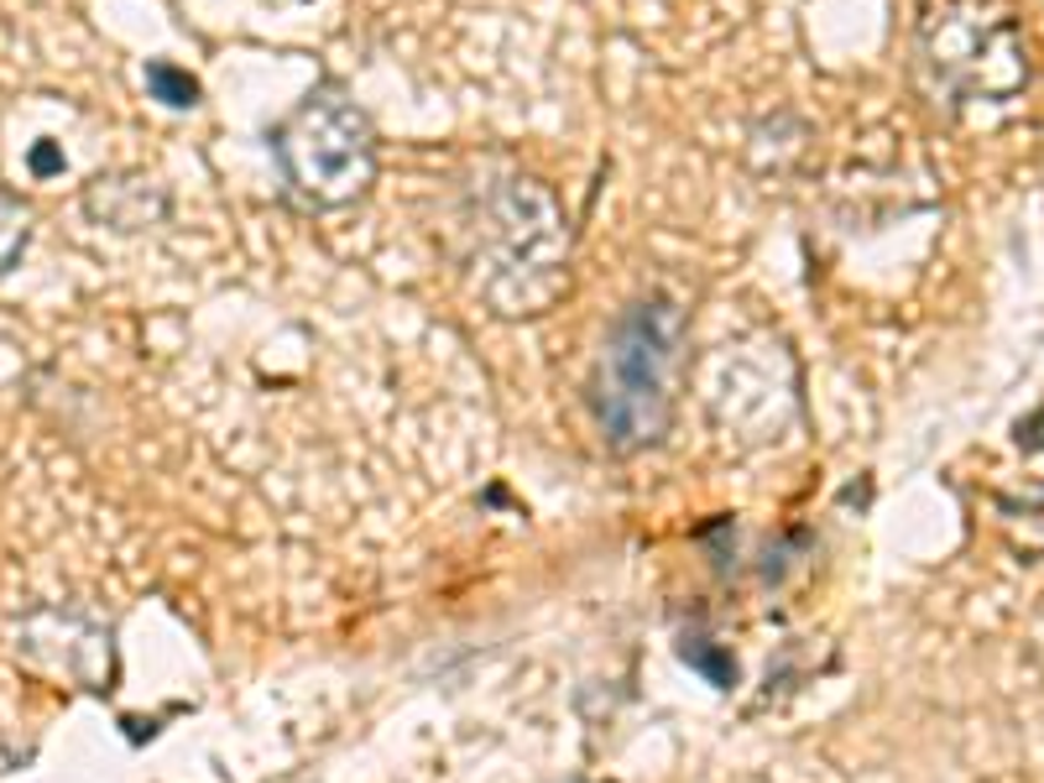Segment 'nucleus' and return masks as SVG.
<instances>
[{"label":"nucleus","mask_w":1044,"mask_h":783,"mask_svg":"<svg viewBox=\"0 0 1044 783\" xmlns=\"http://www.w3.org/2000/svg\"><path fill=\"white\" fill-rule=\"evenodd\" d=\"M454 251L481 304L501 319H538L570 293V220L527 173H486L465 189Z\"/></svg>","instance_id":"nucleus-1"},{"label":"nucleus","mask_w":1044,"mask_h":783,"mask_svg":"<svg viewBox=\"0 0 1044 783\" xmlns=\"http://www.w3.org/2000/svg\"><path fill=\"white\" fill-rule=\"evenodd\" d=\"M685 309L668 293H648L617 313L591 381L595 428L612 454L653 450L674 424V387L685 371Z\"/></svg>","instance_id":"nucleus-2"},{"label":"nucleus","mask_w":1044,"mask_h":783,"mask_svg":"<svg viewBox=\"0 0 1044 783\" xmlns=\"http://www.w3.org/2000/svg\"><path fill=\"white\" fill-rule=\"evenodd\" d=\"M920 63L961 116H1003L1029 90V43L1008 0H925Z\"/></svg>","instance_id":"nucleus-3"},{"label":"nucleus","mask_w":1044,"mask_h":783,"mask_svg":"<svg viewBox=\"0 0 1044 783\" xmlns=\"http://www.w3.org/2000/svg\"><path fill=\"white\" fill-rule=\"evenodd\" d=\"M272 152L283 167V183L313 210H345L377 183L371 116L340 84H313L272 126Z\"/></svg>","instance_id":"nucleus-4"},{"label":"nucleus","mask_w":1044,"mask_h":783,"mask_svg":"<svg viewBox=\"0 0 1044 783\" xmlns=\"http://www.w3.org/2000/svg\"><path fill=\"white\" fill-rule=\"evenodd\" d=\"M700 398L726 439L773 444L799 413V377L773 334H742L705 360Z\"/></svg>","instance_id":"nucleus-5"},{"label":"nucleus","mask_w":1044,"mask_h":783,"mask_svg":"<svg viewBox=\"0 0 1044 783\" xmlns=\"http://www.w3.org/2000/svg\"><path fill=\"white\" fill-rule=\"evenodd\" d=\"M163 210L167 204L152 189V178H95V189H90V214L116 230H146Z\"/></svg>","instance_id":"nucleus-6"},{"label":"nucleus","mask_w":1044,"mask_h":783,"mask_svg":"<svg viewBox=\"0 0 1044 783\" xmlns=\"http://www.w3.org/2000/svg\"><path fill=\"white\" fill-rule=\"evenodd\" d=\"M997 522H1003L1008 544L1019 554L1044 559V481L1040 486H1023V491H1003L997 497Z\"/></svg>","instance_id":"nucleus-7"},{"label":"nucleus","mask_w":1044,"mask_h":783,"mask_svg":"<svg viewBox=\"0 0 1044 783\" xmlns=\"http://www.w3.org/2000/svg\"><path fill=\"white\" fill-rule=\"evenodd\" d=\"M26 240H32V214H26V204L11 189H0V283L26 257Z\"/></svg>","instance_id":"nucleus-8"},{"label":"nucleus","mask_w":1044,"mask_h":783,"mask_svg":"<svg viewBox=\"0 0 1044 783\" xmlns=\"http://www.w3.org/2000/svg\"><path fill=\"white\" fill-rule=\"evenodd\" d=\"M146 90H152V99H163L167 110H193L199 105V79H193L189 69H178V63H146Z\"/></svg>","instance_id":"nucleus-9"},{"label":"nucleus","mask_w":1044,"mask_h":783,"mask_svg":"<svg viewBox=\"0 0 1044 783\" xmlns=\"http://www.w3.org/2000/svg\"><path fill=\"white\" fill-rule=\"evenodd\" d=\"M679 653H685V664L700 668V674H705L715 689H732V685H736V664L726 659V653H715L711 638H685V648H679Z\"/></svg>","instance_id":"nucleus-10"},{"label":"nucleus","mask_w":1044,"mask_h":783,"mask_svg":"<svg viewBox=\"0 0 1044 783\" xmlns=\"http://www.w3.org/2000/svg\"><path fill=\"white\" fill-rule=\"evenodd\" d=\"M32 167H37V173H52V167H63V157H58L52 146H37V152H32Z\"/></svg>","instance_id":"nucleus-11"}]
</instances>
